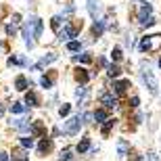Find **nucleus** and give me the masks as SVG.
Returning <instances> with one entry per match:
<instances>
[{"label":"nucleus","mask_w":161,"mask_h":161,"mask_svg":"<svg viewBox=\"0 0 161 161\" xmlns=\"http://www.w3.org/2000/svg\"><path fill=\"white\" fill-rule=\"evenodd\" d=\"M159 48H161V36L159 34L140 38V50H142V53H155Z\"/></svg>","instance_id":"f257e3e1"},{"label":"nucleus","mask_w":161,"mask_h":161,"mask_svg":"<svg viewBox=\"0 0 161 161\" xmlns=\"http://www.w3.org/2000/svg\"><path fill=\"white\" fill-rule=\"evenodd\" d=\"M140 75H142V82H144V86L149 88V92H151V94H157V90H159V82H157L155 73L151 71L149 67H142Z\"/></svg>","instance_id":"f03ea898"},{"label":"nucleus","mask_w":161,"mask_h":161,"mask_svg":"<svg viewBox=\"0 0 161 161\" xmlns=\"http://www.w3.org/2000/svg\"><path fill=\"white\" fill-rule=\"evenodd\" d=\"M151 13H153V6H151L149 2H142V6H140V15H138V19H140V25H144V27L155 25V17H153Z\"/></svg>","instance_id":"7ed1b4c3"},{"label":"nucleus","mask_w":161,"mask_h":161,"mask_svg":"<svg viewBox=\"0 0 161 161\" xmlns=\"http://www.w3.org/2000/svg\"><path fill=\"white\" fill-rule=\"evenodd\" d=\"M80 128H82V117H80V115H75V117H71V119H67V124H65V132H67V134H71V136L78 134Z\"/></svg>","instance_id":"20e7f679"},{"label":"nucleus","mask_w":161,"mask_h":161,"mask_svg":"<svg viewBox=\"0 0 161 161\" xmlns=\"http://www.w3.org/2000/svg\"><path fill=\"white\" fill-rule=\"evenodd\" d=\"M57 59H59V54H54V53H50L48 57H42V59L38 61L36 65H34V71H40V69H44V67H48L50 63H54Z\"/></svg>","instance_id":"39448f33"},{"label":"nucleus","mask_w":161,"mask_h":161,"mask_svg":"<svg viewBox=\"0 0 161 161\" xmlns=\"http://www.w3.org/2000/svg\"><path fill=\"white\" fill-rule=\"evenodd\" d=\"M101 103L105 105V109H115L117 107V98L113 94H109V92H103L101 94Z\"/></svg>","instance_id":"423d86ee"},{"label":"nucleus","mask_w":161,"mask_h":161,"mask_svg":"<svg viewBox=\"0 0 161 161\" xmlns=\"http://www.w3.org/2000/svg\"><path fill=\"white\" fill-rule=\"evenodd\" d=\"M78 36V27H73V25H65V30L59 31V40H67V38H75Z\"/></svg>","instance_id":"0eeeda50"},{"label":"nucleus","mask_w":161,"mask_h":161,"mask_svg":"<svg viewBox=\"0 0 161 161\" xmlns=\"http://www.w3.org/2000/svg\"><path fill=\"white\" fill-rule=\"evenodd\" d=\"M113 88H115V98L121 96V94H125V90L130 88V80H119V82H115Z\"/></svg>","instance_id":"6e6552de"},{"label":"nucleus","mask_w":161,"mask_h":161,"mask_svg":"<svg viewBox=\"0 0 161 161\" xmlns=\"http://www.w3.org/2000/svg\"><path fill=\"white\" fill-rule=\"evenodd\" d=\"M88 11H90V17L96 19L98 13H101V2L98 0H88Z\"/></svg>","instance_id":"1a4fd4ad"},{"label":"nucleus","mask_w":161,"mask_h":161,"mask_svg":"<svg viewBox=\"0 0 161 161\" xmlns=\"http://www.w3.org/2000/svg\"><path fill=\"white\" fill-rule=\"evenodd\" d=\"M30 86H31V84L27 82V78H23V75H19V78L15 80V88H17L19 92H25V90L30 88Z\"/></svg>","instance_id":"9d476101"},{"label":"nucleus","mask_w":161,"mask_h":161,"mask_svg":"<svg viewBox=\"0 0 161 161\" xmlns=\"http://www.w3.org/2000/svg\"><path fill=\"white\" fill-rule=\"evenodd\" d=\"M92 119H94L96 124H105V121L109 119V115H107V111H105V109H96L94 115H92Z\"/></svg>","instance_id":"9b49d317"},{"label":"nucleus","mask_w":161,"mask_h":161,"mask_svg":"<svg viewBox=\"0 0 161 161\" xmlns=\"http://www.w3.org/2000/svg\"><path fill=\"white\" fill-rule=\"evenodd\" d=\"M25 105H27V107H38V105H40L36 92H27V94H25Z\"/></svg>","instance_id":"f8f14e48"},{"label":"nucleus","mask_w":161,"mask_h":161,"mask_svg":"<svg viewBox=\"0 0 161 161\" xmlns=\"http://www.w3.org/2000/svg\"><path fill=\"white\" fill-rule=\"evenodd\" d=\"M75 151H78V153H88L90 151V138H82L80 144L75 147Z\"/></svg>","instance_id":"ddd939ff"},{"label":"nucleus","mask_w":161,"mask_h":161,"mask_svg":"<svg viewBox=\"0 0 161 161\" xmlns=\"http://www.w3.org/2000/svg\"><path fill=\"white\" fill-rule=\"evenodd\" d=\"M30 132L34 136H42V134H44V128H42L40 121H34V124H30Z\"/></svg>","instance_id":"4468645a"},{"label":"nucleus","mask_w":161,"mask_h":161,"mask_svg":"<svg viewBox=\"0 0 161 161\" xmlns=\"http://www.w3.org/2000/svg\"><path fill=\"white\" fill-rule=\"evenodd\" d=\"M117 151H119V155H130V144L125 142V140H117Z\"/></svg>","instance_id":"2eb2a0df"},{"label":"nucleus","mask_w":161,"mask_h":161,"mask_svg":"<svg viewBox=\"0 0 161 161\" xmlns=\"http://www.w3.org/2000/svg\"><path fill=\"white\" fill-rule=\"evenodd\" d=\"M103 30H105V23H103V21H94V25H92V36H94V38H101Z\"/></svg>","instance_id":"dca6fc26"},{"label":"nucleus","mask_w":161,"mask_h":161,"mask_svg":"<svg viewBox=\"0 0 161 161\" xmlns=\"http://www.w3.org/2000/svg\"><path fill=\"white\" fill-rule=\"evenodd\" d=\"M40 84H42V88H53V84H54V75H42L40 78Z\"/></svg>","instance_id":"f3484780"},{"label":"nucleus","mask_w":161,"mask_h":161,"mask_svg":"<svg viewBox=\"0 0 161 161\" xmlns=\"http://www.w3.org/2000/svg\"><path fill=\"white\" fill-rule=\"evenodd\" d=\"M50 147H53V142H50V138H44V140H42V142L38 144V151H40L42 155H44V153H48V151H50Z\"/></svg>","instance_id":"a211bd4d"},{"label":"nucleus","mask_w":161,"mask_h":161,"mask_svg":"<svg viewBox=\"0 0 161 161\" xmlns=\"http://www.w3.org/2000/svg\"><path fill=\"white\" fill-rule=\"evenodd\" d=\"M13 161H30V155H25L21 149L13 151Z\"/></svg>","instance_id":"6ab92c4d"},{"label":"nucleus","mask_w":161,"mask_h":161,"mask_svg":"<svg viewBox=\"0 0 161 161\" xmlns=\"http://www.w3.org/2000/svg\"><path fill=\"white\" fill-rule=\"evenodd\" d=\"M73 159V149L71 147H67V149H63V153H61L59 161H71Z\"/></svg>","instance_id":"aec40b11"},{"label":"nucleus","mask_w":161,"mask_h":161,"mask_svg":"<svg viewBox=\"0 0 161 161\" xmlns=\"http://www.w3.org/2000/svg\"><path fill=\"white\" fill-rule=\"evenodd\" d=\"M115 125V119H107L105 124H103V128H101V132H103V136H107L109 132H111V128Z\"/></svg>","instance_id":"412c9836"},{"label":"nucleus","mask_w":161,"mask_h":161,"mask_svg":"<svg viewBox=\"0 0 161 161\" xmlns=\"http://www.w3.org/2000/svg\"><path fill=\"white\" fill-rule=\"evenodd\" d=\"M42 36V21L34 17V38H40Z\"/></svg>","instance_id":"4be33fe9"},{"label":"nucleus","mask_w":161,"mask_h":161,"mask_svg":"<svg viewBox=\"0 0 161 161\" xmlns=\"http://www.w3.org/2000/svg\"><path fill=\"white\" fill-rule=\"evenodd\" d=\"M107 73L111 75V78H119V73H121V69L117 65H107Z\"/></svg>","instance_id":"5701e85b"},{"label":"nucleus","mask_w":161,"mask_h":161,"mask_svg":"<svg viewBox=\"0 0 161 161\" xmlns=\"http://www.w3.org/2000/svg\"><path fill=\"white\" fill-rule=\"evenodd\" d=\"M73 59L78 61V63H90V61H92V57H90L88 53H82V54H75Z\"/></svg>","instance_id":"b1692460"},{"label":"nucleus","mask_w":161,"mask_h":161,"mask_svg":"<svg viewBox=\"0 0 161 161\" xmlns=\"http://www.w3.org/2000/svg\"><path fill=\"white\" fill-rule=\"evenodd\" d=\"M50 27H53V30L57 31V34H59V31H61V17H59V15H57V17H53V19H50Z\"/></svg>","instance_id":"393cba45"},{"label":"nucleus","mask_w":161,"mask_h":161,"mask_svg":"<svg viewBox=\"0 0 161 161\" xmlns=\"http://www.w3.org/2000/svg\"><path fill=\"white\" fill-rule=\"evenodd\" d=\"M11 111H13V113H23V111H25V105H23V103H13V105H11Z\"/></svg>","instance_id":"a878e982"},{"label":"nucleus","mask_w":161,"mask_h":161,"mask_svg":"<svg viewBox=\"0 0 161 161\" xmlns=\"http://www.w3.org/2000/svg\"><path fill=\"white\" fill-rule=\"evenodd\" d=\"M6 63H8V65H25V61L21 59V57H8Z\"/></svg>","instance_id":"bb28decb"},{"label":"nucleus","mask_w":161,"mask_h":161,"mask_svg":"<svg viewBox=\"0 0 161 161\" xmlns=\"http://www.w3.org/2000/svg\"><path fill=\"white\" fill-rule=\"evenodd\" d=\"M78 80H80V82H88V80H90V73L86 71V69H78Z\"/></svg>","instance_id":"cd10ccee"},{"label":"nucleus","mask_w":161,"mask_h":161,"mask_svg":"<svg viewBox=\"0 0 161 161\" xmlns=\"http://www.w3.org/2000/svg\"><path fill=\"white\" fill-rule=\"evenodd\" d=\"M21 144H23L25 149H31V147H34V138L31 136H23L21 138Z\"/></svg>","instance_id":"c85d7f7f"},{"label":"nucleus","mask_w":161,"mask_h":161,"mask_svg":"<svg viewBox=\"0 0 161 161\" xmlns=\"http://www.w3.org/2000/svg\"><path fill=\"white\" fill-rule=\"evenodd\" d=\"M67 50H71V53H78V50H80V42H78V40H71L69 44H67Z\"/></svg>","instance_id":"c756f323"},{"label":"nucleus","mask_w":161,"mask_h":161,"mask_svg":"<svg viewBox=\"0 0 161 161\" xmlns=\"http://www.w3.org/2000/svg\"><path fill=\"white\" fill-rule=\"evenodd\" d=\"M111 59H113V61H121V48H119V46H115V48H113V53H111Z\"/></svg>","instance_id":"7c9ffc66"},{"label":"nucleus","mask_w":161,"mask_h":161,"mask_svg":"<svg viewBox=\"0 0 161 161\" xmlns=\"http://www.w3.org/2000/svg\"><path fill=\"white\" fill-rule=\"evenodd\" d=\"M69 111H71V105H63V107L59 109V115H61V117H67Z\"/></svg>","instance_id":"2f4dec72"},{"label":"nucleus","mask_w":161,"mask_h":161,"mask_svg":"<svg viewBox=\"0 0 161 161\" xmlns=\"http://www.w3.org/2000/svg\"><path fill=\"white\" fill-rule=\"evenodd\" d=\"M6 34H8V36H15V34H17V25L8 23V25H6Z\"/></svg>","instance_id":"473e14b6"},{"label":"nucleus","mask_w":161,"mask_h":161,"mask_svg":"<svg viewBox=\"0 0 161 161\" xmlns=\"http://www.w3.org/2000/svg\"><path fill=\"white\" fill-rule=\"evenodd\" d=\"M130 161H147V159H144V155H138V153H132V155H130Z\"/></svg>","instance_id":"72a5a7b5"},{"label":"nucleus","mask_w":161,"mask_h":161,"mask_svg":"<svg viewBox=\"0 0 161 161\" xmlns=\"http://www.w3.org/2000/svg\"><path fill=\"white\" fill-rule=\"evenodd\" d=\"M11 21H13V25H19V23H21V15H19V13H15Z\"/></svg>","instance_id":"f704fd0d"},{"label":"nucleus","mask_w":161,"mask_h":161,"mask_svg":"<svg viewBox=\"0 0 161 161\" xmlns=\"http://www.w3.org/2000/svg\"><path fill=\"white\" fill-rule=\"evenodd\" d=\"M138 103H140V98H138V96H132V98H130V107L136 109V107H138Z\"/></svg>","instance_id":"c9c22d12"},{"label":"nucleus","mask_w":161,"mask_h":161,"mask_svg":"<svg viewBox=\"0 0 161 161\" xmlns=\"http://www.w3.org/2000/svg\"><path fill=\"white\" fill-rule=\"evenodd\" d=\"M84 94H86V88H84V86H78V90H75V96L80 98V96H84Z\"/></svg>","instance_id":"e433bc0d"},{"label":"nucleus","mask_w":161,"mask_h":161,"mask_svg":"<svg viewBox=\"0 0 161 161\" xmlns=\"http://www.w3.org/2000/svg\"><path fill=\"white\" fill-rule=\"evenodd\" d=\"M144 159H149V161H159V157H157V153H149Z\"/></svg>","instance_id":"4c0bfd02"},{"label":"nucleus","mask_w":161,"mask_h":161,"mask_svg":"<svg viewBox=\"0 0 161 161\" xmlns=\"http://www.w3.org/2000/svg\"><path fill=\"white\" fill-rule=\"evenodd\" d=\"M0 161H11L8 159V153H0Z\"/></svg>","instance_id":"58836bf2"},{"label":"nucleus","mask_w":161,"mask_h":161,"mask_svg":"<svg viewBox=\"0 0 161 161\" xmlns=\"http://www.w3.org/2000/svg\"><path fill=\"white\" fill-rule=\"evenodd\" d=\"M2 115H4V105L0 103V117H2Z\"/></svg>","instance_id":"ea45409f"},{"label":"nucleus","mask_w":161,"mask_h":161,"mask_svg":"<svg viewBox=\"0 0 161 161\" xmlns=\"http://www.w3.org/2000/svg\"><path fill=\"white\" fill-rule=\"evenodd\" d=\"M159 67H161V59H159Z\"/></svg>","instance_id":"a19ab883"},{"label":"nucleus","mask_w":161,"mask_h":161,"mask_svg":"<svg viewBox=\"0 0 161 161\" xmlns=\"http://www.w3.org/2000/svg\"><path fill=\"white\" fill-rule=\"evenodd\" d=\"M142 2H144V0H142Z\"/></svg>","instance_id":"79ce46f5"}]
</instances>
